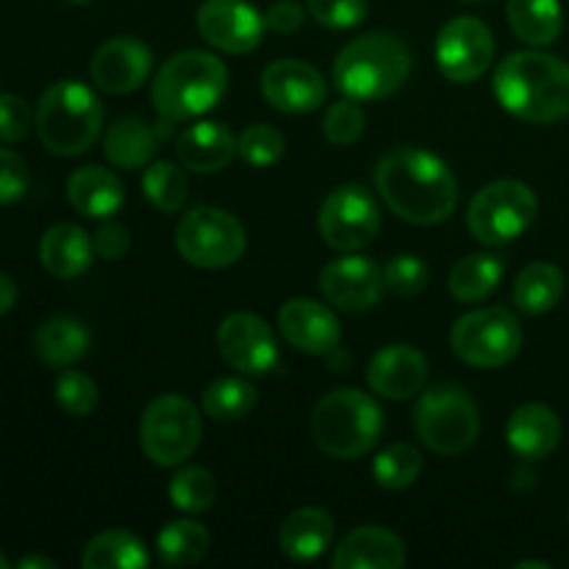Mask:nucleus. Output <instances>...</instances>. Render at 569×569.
Masks as SVG:
<instances>
[{
    "label": "nucleus",
    "instance_id": "obj_41",
    "mask_svg": "<svg viewBox=\"0 0 569 569\" xmlns=\"http://www.w3.org/2000/svg\"><path fill=\"white\" fill-rule=\"evenodd\" d=\"M383 283L398 298H415L428 287V264L417 256L400 253L383 267Z\"/></svg>",
    "mask_w": 569,
    "mask_h": 569
},
{
    "label": "nucleus",
    "instance_id": "obj_39",
    "mask_svg": "<svg viewBox=\"0 0 569 569\" xmlns=\"http://www.w3.org/2000/svg\"><path fill=\"white\" fill-rule=\"evenodd\" d=\"M56 403L70 417H87L98 406V387L83 372L64 370L56 378Z\"/></svg>",
    "mask_w": 569,
    "mask_h": 569
},
{
    "label": "nucleus",
    "instance_id": "obj_15",
    "mask_svg": "<svg viewBox=\"0 0 569 569\" xmlns=\"http://www.w3.org/2000/svg\"><path fill=\"white\" fill-rule=\"evenodd\" d=\"M198 31L222 53H250L264 39V17L248 0H203L198 9Z\"/></svg>",
    "mask_w": 569,
    "mask_h": 569
},
{
    "label": "nucleus",
    "instance_id": "obj_36",
    "mask_svg": "<svg viewBox=\"0 0 569 569\" xmlns=\"http://www.w3.org/2000/svg\"><path fill=\"white\" fill-rule=\"evenodd\" d=\"M422 472V456L415 445L398 442L389 445L387 450L376 456L372 461V476H376L378 487L398 492V489H409L411 483L420 478Z\"/></svg>",
    "mask_w": 569,
    "mask_h": 569
},
{
    "label": "nucleus",
    "instance_id": "obj_16",
    "mask_svg": "<svg viewBox=\"0 0 569 569\" xmlns=\"http://www.w3.org/2000/svg\"><path fill=\"white\" fill-rule=\"evenodd\" d=\"M320 289L328 303L348 315H361L383 298V270L367 256H342L322 267Z\"/></svg>",
    "mask_w": 569,
    "mask_h": 569
},
{
    "label": "nucleus",
    "instance_id": "obj_38",
    "mask_svg": "<svg viewBox=\"0 0 569 569\" xmlns=\"http://www.w3.org/2000/svg\"><path fill=\"white\" fill-rule=\"evenodd\" d=\"M283 150H287V139H283V133L272 126H261V122L244 128L242 137L237 139V153L242 156L250 167L278 164Z\"/></svg>",
    "mask_w": 569,
    "mask_h": 569
},
{
    "label": "nucleus",
    "instance_id": "obj_11",
    "mask_svg": "<svg viewBox=\"0 0 569 569\" xmlns=\"http://www.w3.org/2000/svg\"><path fill=\"white\" fill-rule=\"evenodd\" d=\"M450 345L465 365L492 370L509 365L520 353L522 326L509 309L489 306L459 317L450 331Z\"/></svg>",
    "mask_w": 569,
    "mask_h": 569
},
{
    "label": "nucleus",
    "instance_id": "obj_27",
    "mask_svg": "<svg viewBox=\"0 0 569 569\" xmlns=\"http://www.w3.org/2000/svg\"><path fill=\"white\" fill-rule=\"evenodd\" d=\"M159 128L150 126L142 117H122L109 128L103 139V153L120 170H139L148 167L159 150Z\"/></svg>",
    "mask_w": 569,
    "mask_h": 569
},
{
    "label": "nucleus",
    "instance_id": "obj_24",
    "mask_svg": "<svg viewBox=\"0 0 569 569\" xmlns=\"http://www.w3.org/2000/svg\"><path fill=\"white\" fill-rule=\"evenodd\" d=\"M67 198H70L72 209L83 217H94V220H106V217L117 214L126 200V189H122L120 178L111 170L98 164L78 167L67 181Z\"/></svg>",
    "mask_w": 569,
    "mask_h": 569
},
{
    "label": "nucleus",
    "instance_id": "obj_18",
    "mask_svg": "<svg viewBox=\"0 0 569 569\" xmlns=\"http://www.w3.org/2000/svg\"><path fill=\"white\" fill-rule=\"evenodd\" d=\"M153 70V53L137 37H114L92 56V81L109 94H128L142 87Z\"/></svg>",
    "mask_w": 569,
    "mask_h": 569
},
{
    "label": "nucleus",
    "instance_id": "obj_6",
    "mask_svg": "<svg viewBox=\"0 0 569 569\" xmlns=\"http://www.w3.org/2000/svg\"><path fill=\"white\" fill-rule=\"evenodd\" d=\"M309 428L322 453L350 461L376 448L383 431V411L367 392L337 389L315 406Z\"/></svg>",
    "mask_w": 569,
    "mask_h": 569
},
{
    "label": "nucleus",
    "instance_id": "obj_4",
    "mask_svg": "<svg viewBox=\"0 0 569 569\" xmlns=\"http://www.w3.org/2000/svg\"><path fill=\"white\" fill-rule=\"evenodd\" d=\"M411 72V53L392 33H365L342 48L333 61V87L345 98L365 103L398 92Z\"/></svg>",
    "mask_w": 569,
    "mask_h": 569
},
{
    "label": "nucleus",
    "instance_id": "obj_14",
    "mask_svg": "<svg viewBox=\"0 0 569 569\" xmlns=\"http://www.w3.org/2000/svg\"><path fill=\"white\" fill-rule=\"evenodd\" d=\"M217 350L242 376H267L278 365L276 333L259 315L250 311H237L220 322Z\"/></svg>",
    "mask_w": 569,
    "mask_h": 569
},
{
    "label": "nucleus",
    "instance_id": "obj_29",
    "mask_svg": "<svg viewBox=\"0 0 569 569\" xmlns=\"http://www.w3.org/2000/svg\"><path fill=\"white\" fill-rule=\"evenodd\" d=\"M506 17L515 37L533 48L553 44L565 28V11L559 0H509Z\"/></svg>",
    "mask_w": 569,
    "mask_h": 569
},
{
    "label": "nucleus",
    "instance_id": "obj_49",
    "mask_svg": "<svg viewBox=\"0 0 569 569\" xmlns=\"http://www.w3.org/2000/svg\"><path fill=\"white\" fill-rule=\"evenodd\" d=\"M517 569H550L548 561H520Z\"/></svg>",
    "mask_w": 569,
    "mask_h": 569
},
{
    "label": "nucleus",
    "instance_id": "obj_28",
    "mask_svg": "<svg viewBox=\"0 0 569 569\" xmlns=\"http://www.w3.org/2000/svg\"><path fill=\"white\" fill-rule=\"evenodd\" d=\"M89 345H92V337L76 317H50L33 337L37 356L50 367L76 365L89 353Z\"/></svg>",
    "mask_w": 569,
    "mask_h": 569
},
{
    "label": "nucleus",
    "instance_id": "obj_30",
    "mask_svg": "<svg viewBox=\"0 0 569 569\" xmlns=\"http://www.w3.org/2000/svg\"><path fill=\"white\" fill-rule=\"evenodd\" d=\"M565 295V272L550 261H533L517 276L515 306L522 315H548Z\"/></svg>",
    "mask_w": 569,
    "mask_h": 569
},
{
    "label": "nucleus",
    "instance_id": "obj_50",
    "mask_svg": "<svg viewBox=\"0 0 569 569\" xmlns=\"http://www.w3.org/2000/svg\"><path fill=\"white\" fill-rule=\"evenodd\" d=\"M67 3H72V6H87V3H92V0H67Z\"/></svg>",
    "mask_w": 569,
    "mask_h": 569
},
{
    "label": "nucleus",
    "instance_id": "obj_32",
    "mask_svg": "<svg viewBox=\"0 0 569 569\" xmlns=\"http://www.w3.org/2000/svg\"><path fill=\"white\" fill-rule=\"evenodd\" d=\"M150 556L142 539L128 531H103L83 548V569H142Z\"/></svg>",
    "mask_w": 569,
    "mask_h": 569
},
{
    "label": "nucleus",
    "instance_id": "obj_37",
    "mask_svg": "<svg viewBox=\"0 0 569 569\" xmlns=\"http://www.w3.org/2000/svg\"><path fill=\"white\" fill-rule=\"evenodd\" d=\"M170 500L187 515L209 511L217 500V481L206 467H181L170 481Z\"/></svg>",
    "mask_w": 569,
    "mask_h": 569
},
{
    "label": "nucleus",
    "instance_id": "obj_47",
    "mask_svg": "<svg viewBox=\"0 0 569 569\" xmlns=\"http://www.w3.org/2000/svg\"><path fill=\"white\" fill-rule=\"evenodd\" d=\"M14 303H17L14 281H11L9 276H3V272H0V315H6V311L14 309Z\"/></svg>",
    "mask_w": 569,
    "mask_h": 569
},
{
    "label": "nucleus",
    "instance_id": "obj_43",
    "mask_svg": "<svg viewBox=\"0 0 569 569\" xmlns=\"http://www.w3.org/2000/svg\"><path fill=\"white\" fill-rule=\"evenodd\" d=\"M28 183H31V176H28L26 159L14 150L0 148V206H11L26 198Z\"/></svg>",
    "mask_w": 569,
    "mask_h": 569
},
{
    "label": "nucleus",
    "instance_id": "obj_26",
    "mask_svg": "<svg viewBox=\"0 0 569 569\" xmlns=\"http://www.w3.org/2000/svg\"><path fill=\"white\" fill-rule=\"evenodd\" d=\"M333 539V517L322 509H298L283 520L278 545L292 561H317Z\"/></svg>",
    "mask_w": 569,
    "mask_h": 569
},
{
    "label": "nucleus",
    "instance_id": "obj_10",
    "mask_svg": "<svg viewBox=\"0 0 569 569\" xmlns=\"http://www.w3.org/2000/svg\"><path fill=\"white\" fill-rule=\"evenodd\" d=\"M176 248L189 264L203 267V270H222L242 259L248 237H244V226L231 211L198 206L178 222Z\"/></svg>",
    "mask_w": 569,
    "mask_h": 569
},
{
    "label": "nucleus",
    "instance_id": "obj_44",
    "mask_svg": "<svg viewBox=\"0 0 569 569\" xmlns=\"http://www.w3.org/2000/svg\"><path fill=\"white\" fill-rule=\"evenodd\" d=\"M33 126V114L20 94H0V142H20Z\"/></svg>",
    "mask_w": 569,
    "mask_h": 569
},
{
    "label": "nucleus",
    "instance_id": "obj_9",
    "mask_svg": "<svg viewBox=\"0 0 569 569\" xmlns=\"http://www.w3.org/2000/svg\"><path fill=\"white\" fill-rule=\"evenodd\" d=\"M200 415L183 395H161L144 409L139 422L142 453L159 467H178L198 450Z\"/></svg>",
    "mask_w": 569,
    "mask_h": 569
},
{
    "label": "nucleus",
    "instance_id": "obj_23",
    "mask_svg": "<svg viewBox=\"0 0 569 569\" xmlns=\"http://www.w3.org/2000/svg\"><path fill=\"white\" fill-rule=\"evenodd\" d=\"M506 442L526 461L548 459L561 442L559 415L545 403L520 406L506 426Z\"/></svg>",
    "mask_w": 569,
    "mask_h": 569
},
{
    "label": "nucleus",
    "instance_id": "obj_3",
    "mask_svg": "<svg viewBox=\"0 0 569 569\" xmlns=\"http://www.w3.org/2000/svg\"><path fill=\"white\" fill-rule=\"evenodd\" d=\"M228 70L206 50H181L156 72L150 100L164 122H187L206 114L222 100Z\"/></svg>",
    "mask_w": 569,
    "mask_h": 569
},
{
    "label": "nucleus",
    "instance_id": "obj_19",
    "mask_svg": "<svg viewBox=\"0 0 569 569\" xmlns=\"http://www.w3.org/2000/svg\"><path fill=\"white\" fill-rule=\"evenodd\" d=\"M278 328L292 348L309 356L333 353L342 339L337 315L326 303L311 298H295L283 303V309L278 311Z\"/></svg>",
    "mask_w": 569,
    "mask_h": 569
},
{
    "label": "nucleus",
    "instance_id": "obj_48",
    "mask_svg": "<svg viewBox=\"0 0 569 569\" xmlns=\"http://www.w3.org/2000/svg\"><path fill=\"white\" fill-rule=\"evenodd\" d=\"M20 569H56L53 559H44V556H28V559H20Z\"/></svg>",
    "mask_w": 569,
    "mask_h": 569
},
{
    "label": "nucleus",
    "instance_id": "obj_34",
    "mask_svg": "<svg viewBox=\"0 0 569 569\" xmlns=\"http://www.w3.org/2000/svg\"><path fill=\"white\" fill-rule=\"evenodd\" d=\"M259 403V392L253 383L242 378H217L203 392V411L211 420L237 422L248 417Z\"/></svg>",
    "mask_w": 569,
    "mask_h": 569
},
{
    "label": "nucleus",
    "instance_id": "obj_5",
    "mask_svg": "<svg viewBox=\"0 0 569 569\" xmlns=\"http://www.w3.org/2000/svg\"><path fill=\"white\" fill-rule=\"evenodd\" d=\"M33 126L50 153H87L98 142L100 128H103V106L87 83L56 81L39 98Z\"/></svg>",
    "mask_w": 569,
    "mask_h": 569
},
{
    "label": "nucleus",
    "instance_id": "obj_7",
    "mask_svg": "<svg viewBox=\"0 0 569 569\" xmlns=\"http://www.w3.org/2000/svg\"><path fill=\"white\" fill-rule=\"evenodd\" d=\"M415 428L422 445L439 456H459L478 439L481 415L465 387L437 383L426 389L415 409Z\"/></svg>",
    "mask_w": 569,
    "mask_h": 569
},
{
    "label": "nucleus",
    "instance_id": "obj_25",
    "mask_svg": "<svg viewBox=\"0 0 569 569\" xmlns=\"http://www.w3.org/2000/svg\"><path fill=\"white\" fill-rule=\"evenodd\" d=\"M94 242L83 228L59 222L48 228L39 242V261L56 278H78L92 267Z\"/></svg>",
    "mask_w": 569,
    "mask_h": 569
},
{
    "label": "nucleus",
    "instance_id": "obj_2",
    "mask_svg": "<svg viewBox=\"0 0 569 569\" xmlns=\"http://www.w3.org/2000/svg\"><path fill=\"white\" fill-rule=\"evenodd\" d=\"M495 94L509 114L526 122H556L569 117V64L539 50L506 56L495 70Z\"/></svg>",
    "mask_w": 569,
    "mask_h": 569
},
{
    "label": "nucleus",
    "instance_id": "obj_1",
    "mask_svg": "<svg viewBox=\"0 0 569 569\" xmlns=\"http://www.w3.org/2000/svg\"><path fill=\"white\" fill-rule=\"evenodd\" d=\"M376 187L383 203L411 226H439L459 206V183L439 156L395 148L378 161Z\"/></svg>",
    "mask_w": 569,
    "mask_h": 569
},
{
    "label": "nucleus",
    "instance_id": "obj_17",
    "mask_svg": "<svg viewBox=\"0 0 569 569\" xmlns=\"http://www.w3.org/2000/svg\"><path fill=\"white\" fill-rule=\"evenodd\" d=\"M267 103L287 114H306L326 103L328 81L315 64L300 59H278L261 76Z\"/></svg>",
    "mask_w": 569,
    "mask_h": 569
},
{
    "label": "nucleus",
    "instance_id": "obj_35",
    "mask_svg": "<svg viewBox=\"0 0 569 569\" xmlns=\"http://www.w3.org/2000/svg\"><path fill=\"white\" fill-rule=\"evenodd\" d=\"M142 192L153 209L164 211V214H176L187 203L189 183L181 167H176L172 161H153L144 170Z\"/></svg>",
    "mask_w": 569,
    "mask_h": 569
},
{
    "label": "nucleus",
    "instance_id": "obj_46",
    "mask_svg": "<svg viewBox=\"0 0 569 569\" xmlns=\"http://www.w3.org/2000/svg\"><path fill=\"white\" fill-rule=\"evenodd\" d=\"M306 20V9L295 0H276V3L267 9L264 22L270 31L276 33H295Z\"/></svg>",
    "mask_w": 569,
    "mask_h": 569
},
{
    "label": "nucleus",
    "instance_id": "obj_22",
    "mask_svg": "<svg viewBox=\"0 0 569 569\" xmlns=\"http://www.w3.org/2000/svg\"><path fill=\"white\" fill-rule=\"evenodd\" d=\"M176 150L178 161L187 170L211 176V172H220L231 164V159L237 156V137L226 122H194L178 137Z\"/></svg>",
    "mask_w": 569,
    "mask_h": 569
},
{
    "label": "nucleus",
    "instance_id": "obj_33",
    "mask_svg": "<svg viewBox=\"0 0 569 569\" xmlns=\"http://www.w3.org/2000/svg\"><path fill=\"white\" fill-rule=\"evenodd\" d=\"M211 548V537L200 522L178 520L167 522L156 539V553L167 567L198 565Z\"/></svg>",
    "mask_w": 569,
    "mask_h": 569
},
{
    "label": "nucleus",
    "instance_id": "obj_31",
    "mask_svg": "<svg viewBox=\"0 0 569 569\" xmlns=\"http://www.w3.org/2000/svg\"><path fill=\"white\" fill-rule=\"evenodd\" d=\"M500 281H503L500 256L472 253L456 261L453 270H450L448 287L459 303H481L483 298H489L498 289Z\"/></svg>",
    "mask_w": 569,
    "mask_h": 569
},
{
    "label": "nucleus",
    "instance_id": "obj_12",
    "mask_svg": "<svg viewBox=\"0 0 569 569\" xmlns=\"http://www.w3.org/2000/svg\"><path fill=\"white\" fill-rule=\"evenodd\" d=\"M317 222H320L326 244H331L333 250H342V253H353V250L367 248L378 237L381 214H378L376 200L365 187L345 183L322 200Z\"/></svg>",
    "mask_w": 569,
    "mask_h": 569
},
{
    "label": "nucleus",
    "instance_id": "obj_45",
    "mask_svg": "<svg viewBox=\"0 0 569 569\" xmlns=\"http://www.w3.org/2000/svg\"><path fill=\"white\" fill-rule=\"evenodd\" d=\"M94 253L106 261H120L126 259V253L131 250V233L126 231V226L120 222H106L94 233Z\"/></svg>",
    "mask_w": 569,
    "mask_h": 569
},
{
    "label": "nucleus",
    "instance_id": "obj_21",
    "mask_svg": "<svg viewBox=\"0 0 569 569\" xmlns=\"http://www.w3.org/2000/svg\"><path fill=\"white\" fill-rule=\"evenodd\" d=\"M333 569H400L406 565L403 539L381 526L350 531L331 559Z\"/></svg>",
    "mask_w": 569,
    "mask_h": 569
},
{
    "label": "nucleus",
    "instance_id": "obj_13",
    "mask_svg": "<svg viewBox=\"0 0 569 569\" xmlns=\"http://www.w3.org/2000/svg\"><path fill=\"white\" fill-rule=\"evenodd\" d=\"M495 39L478 17H456L437 37V64L453 83H472L489 70Z\"/></svg>",
    "mask_w": 569,
    "mask_h": 569
},
{
    "label": "nucleus",
    "instance_id": "obj_40",
    "mask_svg": "<svg viewBox=\"0 0 569 569\" xmlns=\"http://www.w3.org/2000/svg\"><path fill=\"white\" fill-rule=\"evenodd\" d=\"M365 126H367L365 111H361L359 103L350 98L333 103L331 109L326 111V117H322V133H326L328 142L339 144V148L353 144L356 139L365 133Z\"/></svg>",
    "mask_w": 569,
    "mask_h": 569
},
{
    "label": "nucleus",
    "instance_id": "obj_42",
    "mask_svg": "<svg viewBox=\"0 0 569 569\" xmlns=\"http://www.w3.org/2000/svg\"><path fill=\"white\" fill-rule=\"evenodd\" d=\"M309 14L331 31H348L365 22L367 0H306Z\"/></svg>",
    "mask_w": 569,
    "mask_h": 569
},
{
    "label": "nucleus",
    "instance_id": "obj_8",
    "mask_svg": "<svg viewBox=\"0 0 569 569\" xmlns=\"http://www.w3.org/2000/svg\"><path fill=\"white\" fill-rule=\"evenodd\" d=\"M537 194L528 183L506 178L483 187L467 209V228L481 244L515 242L537 220Z\"/></svg>",
    "mask_w": 569,
    "mask_h": 569
},
{
    "label": "nucleus",
    "instance_id": "obj_20",
    "mask_svg": "<svg viewBox=\"0 0 569 569\" xmlns=\"http://www.w3.org/2000/svg\"><path fill=\"white\" fill-rule=\"evenodd\" d=\"M428 381V361L411 345H387L367 367V383L376 395L389 400H409L422 392Z\"/></svg>",
    "mask_w": 569,
    "mask_h": 569
},
{
    "label": "nucleus",
    "instance_id": "obj_51",
    "mask_svg": "<svg viewBox=\"0 0 569 569\" xmlns=\"http://www.w3.org/2000/svg\"><path fill=\"white\" fill-rule=\"evenodd\" d=\"M0 569H9V559L3 553H0Z\"/></svg>",
    "mask_w": 569,
    "mask_h": 569
}]
</instances>
